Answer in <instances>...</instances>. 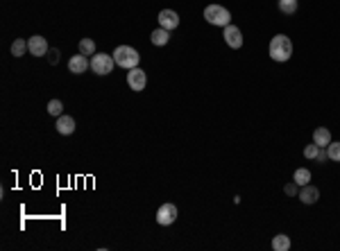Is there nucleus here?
<instances>
[{
    "label": "nucleus",
    "mask_w": 340,
    "mask_h": 251,
    "mask_svg": "<svg viewBox=\"0 0 340 251\" xmlns=\"http://www.w3.org/2000/svg\"><path fill=\"white\" fill-rule=\"evenodd\" d=\"M268 52H270V57L275 59V61H288V59L292 57L290 39H288L286 34H277V37H272L270 45H268Z\"/></svg>",
    "instance_id": "obj_1"
},
{
    "label": "nucleus",
    "mask_w": 340,
    "mask_h": 251,
    "mask_svg": "<svg viewBox=\"0 0 340 251\" xmlns=\"http://www.w3.org/2000/svg\"><path fill=\"white\" fill-rule=\"evenodd\" d=\"M113 61H116V66H120V68H136L138 61H141V54H138V50H134L132 45H118L116 50H113Z\"/></svg>",
    "instance_id": "obj_2"
},
{
    "label": "nucleus",
    "mask_w": 340,
    "mask_h": 251,
    "mask_svg": "<svg viewBox=\"0 0 340 251\" xmlns=\"http://www.w3.org/2000/svg\"><path fill=\"white\" fill-rule=\"evenodd\" d=\"M204 21L211 23V25L227 27L229 23H231V14H229V9L223 5H209L207 9H204Z\"/></svg>",
    "instance_id": "obj_3"
},
{
    "label": "nucleus",
    "mask_w": 340,
    "mask_h": 251,
    "mask_svg": "<svg viewBox=\"0 0 340 251\" xmlns=\"http://www.w3.org/2000/svg\"><path fill=\"white\" fill-rule=\"evenodd\" d=\"M113 66H116V61H113V54H105V52H100V54H93L91 57V70L96 73V75H109L113 70Z\"/></svg>",
    "instance_id": "obj_4"
},
{
    "label": "nucleus",
    "mask_w": 340,
    "mask_h": 251,
    "mask_svg": "<svg viewBox=\"0 0 340 251\" xmlns=\"http://www.w3.org/2000/svg\"><path fill=\"white\" fill-rule=\"evenodd\" d=\"M177 206L175 204H161L159 210H157V222H159L161 226H170L177 222Z\"/></svg>",
    "instance_id": "obj_5"
},
{
    "label": "nucleus",
    "mask_w": 340,
    "mask_h": 251,
    "mask_svg": "<svg viewBox=\"0 0 340 251\" xmlns=\"http://www.w3.org/2000/svg\"><path fill=\"white\" fill-rule=\"evenodd\" d=\"M127 84H129V88H132V91L141 93L145 88V84H148V77H145V73L136 66V68H132L127 73Z\"/></svg>",
    "instance_id": "obj_6"
},
{
    "label": "nucleus",
    "mask_w": 340,
    "mask_h": 251,
    "mask_svg": "<svg viewBox=\"0 0 340 251\" xmlns=\"http://www.w3.org/2000/svg\"><path fill=\"white\" fill-rule=\"evenodd\" d=\"M225 43H227L229 48H234V50H238L240 45H243V34H240V30L236 25H231V23H229L227 27H225Z\"/></svg>",
    "instance_id": "obj_7"
},
{
    "label": "nucleus",
    "mask_w": 340,
    "mask_h": 251,
    "mask_svg": "<svg viewBox=\"0 0 340 251\" xmlns=\"http://www.w3.org/2000/svg\"><path fill=\"white\" fill-rule=\"evenodd\" d=\"M91 68V61L86 59V54H75V57L68 59V70L73 73V75H82V73H86V70Z\"/></svg>",
    "instance_id": "obj_8"
},
{
    "label": "nucleus",
    "mask_w": 340,
    "mask_h": 251,
    "mask_svg": "<svg viewBox=\"0 0 340 251\" xmlns=\"http://www.w3.org/2000/svg\"><path fill=\"white\" fill-rule=\"evenodd\" d=\"M179 25V16H177V11L172 9H164L159 11V27H166V30H175V27Z\"/></svg>",
    "instance_id": "obj_9"
},
{
    "label": "nucleus",
    "mask_w": 340,
    "mask_h": 251,
    "mask_svg": "<svg viewBox=\"0 0 340 251\" xmlns=\"http://www.w3.org/2000/svg\"><path fill=\"white\" fill-rule=\"evenodd\" d=\"M27 45H30V54H32V57H43V54H48V41L43 37H39V34L30 39Z\"/></svg>",
    "instance_id": "obj_10"
},
{
    "label": "nucleus",
    "mask_w": 340,
    "mask_h": 251,
    "mask_svg": "<svg viewBox=\"0 0 340 251\" xmlns=\"http://www.w3.org/2000/svg\"><path fill=\"white\" fill-rule=\"evenodd\" d=\"M297 197L302 199L304 204H315L320 199V190L315 186H311V183H306V186H302V190L297 193Z\"/></svg>",
    "instance_id": "obj_11"
},
{
    "label": "nucleus",
    "mask_w": 340,
    "mask_h": 251,
    "mask_svg": "<svg viewBox=\"0 0 340 251\" xmlns=\"http://www.w3.org/2000/svg\"><path fill=\"white\" fill-rule=\"evenodd\" d=\"M57 131L61 136H70L75 131V120L70 116H59L57 118Z\"/></svg>",
    "instance_id": "obj_12"
},
{
    "label": "nucleus",
    "mask_w": 340,
    "mask_h": 251,
    "mask_svg": "<svg viewBox=\"0 0 340 251\" xmlns=\"http://www.w3.org/2000/svg\"><path fill=\"white\" fill-rule=\"evenodd\" d=\"M313 143L318 145V147H327V145L331 143V131L327 127H318L313 131Z\"/></svg>",
    "instance_id": "obj_13"
},
{
    "label": "nucleus",
    "mask_w": 340,
    "mask_h": 251,
    "mask_svg": "<svg viewBox=\"0 0 340 251\" xmlns=\"http://www.w3.org/2000/svg\"><path fill=\"white\" fill-rule=\"evenodd\" d=\"M272 249L275 251H288L290 249V238L286 233H279L272 238Z\"/></svg>",
    "instance_id": "obj_14"
},
{
    "label": "nucleus",
    "mask_w": 340,
    "mask_h": 251,
    "mask_svg": "<svg viewBox=\"0 0 340 251\" xmlns=\"http://www.w3.org/2000/svg\"><path fill=\"white\" fill-rule=\"evenodd\" d=\"M170 41V32L166 30V27H157L152 32V43L154 45H166V43Z\"/></svg>",
    "instance_id": "obj_15"
},
{
    "label": "nucleus",
    "mask_w": 340,
    "mask_h": 251,
    "mask_svg": "<svg viewBox=\"0 0 340 251\" xmlns=\"http://www.w3.org/2000/svg\"><path fill=\"white\" fill-rule=\"evenodd\" d=\"M27 50H30V45H27L25 39H14V43H11V54L14 57H23Z\"/></svg>",
    "instance_id": "obj_16"
},
{
    "label": "nucleus",
    "mask_w": 340,
    "mask_h": 251,
    "mask_svg": "<svg viewBox=\"0 0 340 251\" xmlns=\"http://www.w3.org/2000/svg\"><path fill=\"white\" fill-rule=\"evenodd\" d=\"M292 181L297 183V186H306V183L311 181V172H308L306 167H299V170H295V174H292Z\"/></svg>",
    "instance_id": "obj_17"
},
{
    "label": "nucleus",
    "mask_w": 340,
    "mask_h": 251,
    "mask_svg": "<svg viewBox=\"0 0 340 251\" xmlns=\"http://www.w3.org/2000/svg\"><path fill=\"white\" fill-rule=\"evenodd\" d=\"M80 52L82 54H96V41H93V39H82Z\"/></svg>",
    "instance_id": "obj_18"
},
{
    "label": "nucleus",
    "mask_w": 340,
    "mask_h": 251,
    "mask_svg": "<svg viewBox=\"0 0 340 251\" xmlns=\"http://www.w3.org/2000/svg\"><path fill=\"white\" fill-rule=\"evenodd\" d=\"M279 9L283 14H295L297 11V0H279Z\"/></svg>",
    "instance_id": "obj_19"
},
{
    "label": "nucleus",
    "mask_w": 340,
    "mask_h": 251,
    "mask_svg": "<svg viewBox=\"0 0 340 251\" xmlns=\"http://www.w3.org/2000/svg\"><path fill=\"white\" fill-rule=\"evenodd\" d=\"M327 154H329L331 161L340 163V143H329L327 145Z\"/></svg>",
    "instance_id": "obj_20"
},
{
    "label": "nucleus",
    "mask_w": 340,
    "mask_h": 251,
    "mask_svg": "<svg viewBox=\"0 0 340 251\" xmlns=\"http://www.w3.org/2000/svg\"><path fill=\"white\" fill-rule=\"evenodd\" d=\"M61 109H64V104H61V100H50L48 102V113L50 116H61Z\"/></svg>",
    "instance_id": "obj_21"
},
{
    "label": "nucleus",
    "mask_w": 340,
    "mask_h": 251,
    "mask_svg": "<svg viewBox=\"0 0 340 251\" xmlns=\"http://www.w3.org/2000/svg\"><path fill=\"white\" fill-rule=\"evenodd\" d=\"M318 152H320V147L315 143L304 147V156H306V159H315V156H318Z\"/></svg>",
    "instance_id": "obj_22"
},
{
    "label": "nucleus",
    "mask_w": 340,
    "mask_h": 251,
    "mask_svg": "<svg viewBox=\"0 0 340 251\" xmlns=\"http://www.w3.org/2000/svg\"><path fill=\"white\" fill-rule=\"evenodd\" d=\"M283 190H286V195H288V197H295V195L299 193V190H297V183H295V181L286 183V188H283Z\"/></svg>",
    "instance_id": "obj_23"
},
{
    "label": "nucleus",
    "mask_w": 340,
    "mask_h": 251,
    "mask_svg": "<svg viewBox=\"0 0 340 251\" xmlns=\"http://www.w3.org/2000/svg\"><path fill=\"white\" fill-rule=\"evenodd\" d=\"M327 159H329V154L324 152V147H320V152H318V156H315V161H318V163H324Z\"/></svg>",
    "instance_id": "obj_24"
}]
</instances>
